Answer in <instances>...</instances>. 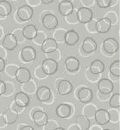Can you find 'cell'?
Segmentation results:
<instances>
[{
	"instance_id": "681fc988",
	"label": "cell",
	"mask_w": 120,
	"mask_h": 130,
	"mask_svg": "<svg viewBox=\"0 0 120 130\" xmlns=\"http://www.w3.org/2000/svg\"><path fill=\"white\" fill-rule=\"evenodd\" d=\"M22 108H22V107H19L18 105H16V103H13V106H12V108L11 109L13 110V111H15V112L16 113H17V112H21V109H22Z\"/></svg>"
},
{
	"instance_id": "30bf717a",
	"label": "cell",
	"mask_w": 120,
	"mask_h": 130,
	"mask_svg": "<svg viewBox=\"0 0 120 130\" xmlns=\"http://www.w3.org/2000/svg\"><path fill=\"white\" fill-rule=\"evenodd\" d=\"M33 121L38 127H44L48 121V115L43 110H36L33 114Z\"/></svg>"
},
{
	"instance_id": "db71d44e",
	"label": "cell",
	"mask_w": 120,
	"mask_h": 130,
	"mask_svg": "<svg viewBox=\"0 0 120 130\" xmlns=\"http://www.w3.org/2000/svg\"><path fill=\"white\" fill-rule=\"evenodd\" d=\"M41 2L44 5H48V4H51L54 2V0H41Z\"/></svg>"
},
{
	"instance_id": "603a6c76",
	"label": "cell",
	"mask_w": 120,
	"mask_h": 130,
	"mask_svg": "<svg viewBox=\"0 0 120 130\" xmlns=\"http://www.w3.org/2000/svg\"><path fill=\"white\" fill-rule=\"evenodd\" d=\"M75 125L79 130H87L90 127V120L86 115H79L75 117Z\"/></svg>"
},
{
	"instance_id": "4dcf8cb0",
	"label": "cell",
	"mask_w": 120,
	"mask_h": 130,
	"mask_svg": "<svg viewBox=\"0 0 120 130\" xmlns=\"http://www.w3.org/2000/svg\"><path fill=\"white\" fill-rule=\"evenodd\" d=\"M109 104L112 108H119L120 107V95L118 93H116L111 96L109 100Z\"/></svg>"
},
{
	"instance_id": "f546056e",
	"label": "cell",
	"mask_w": 120,
	"mask_h": 130,
	"mask_svg": "<svg viewBox=\"0 0 120 130\" xmlns=\"http://www.w3.org/2000/svg\"><path fill=\"white\" fill-rule=\"evenodd\" d=\"M67 31L63 29H57L54 31L53 33V39H54L56 42H64L65 34Z\"/></svg>"
},
{
	"instance_id": "d6a6232c",
	"label": "cell",
	"mask_w": 120,
	"mask_h": 130,
	"mask_svg": "<svg viewBox=\"0 0 120 130\" xmlns=\"http://www.w3.org/2000/svg\"><path fill=\"white\" fill-rule=\"evenodd\" d=\"M46 38H47V37H46L45 33L43 32V31H37V34L35 37V38L33 39V41H34V43H35V44L42 45Z\"/></svg>"
},
{
	"instance_id": "52a82bcc",
	"label": "cell",
	"mask_w": 120,
	"mask_h": 130,
	"mask_svg": "<svg viewBox=\"0 0 120 130\" xmlns=\"http://www.w3.org/2000/svg\"><path fill=\"white\" fill-rule=\"evenodd\" d=\"M111 27V21L106 18H103L96 21V32L100 33V34H105L110 30Z\"/></svg>"
},
{
	"instance_id": "f6af8a7d",
	"label": "cell",
	"mask_w": 120,
	"mask_h": 130,
	"mask_svg": "<svg viewBox=\"0 0 120 130\" xmlns=\"http://www.w3.org/2000/svg\"><path fill=\"white\" fill-rule=\"evenodd\" d=\"M28 5H29L30 7H34V6L38 5L41 3V0H26Z\"/></svg>"
},
{
	"instance_id": "cb8c5ba5",
	"label": "cell",
	"mask_w": 120,
	"mask_h": 130,
	"mask_svg": "<svg viewBox=\"0 0 120 130\" xmlns=\"http://www.w3.org/2000/svg\"><path fill=\"white\" fill-rule=\"evenodd\" d=\"M105 70V64L101 60L96 59L93 62H92L91 65H90V70L89 71L92 74L98 75L100 73L104 72Z\"/></svg>"
},
{
	"instance_id": "74e56055",
	"label": "cell",
	"mask_w": 120,
	"mask_h": 130,
	"mask_svg": "<svg viewBox=\"0 0 120 130\" xmlns=\"http://www.w3.org/2000/svg\"><path fill=\"white\" fill-rule=\"evenodd\" d=\"M105 18H108V19L111 21V25L117 24V14L116 13L115 11H109L108 13H107V16L105 17Z\"/></svg>"
},
{
	"instance_id": "680465c9",
	"label": "cell",
	"mask_w": 120,
	"mask_h": 130,
	"mask_svg": "<svg viewBox=\"0 0 120 130\" xmlns=\"http://www.w3.org/2000/svg\"><path fill=\"white\" fill-rule=\"evenodd\" d=\"M60 1L61 2H62V1H71V2H72V0H60Z\"/></svg>"
},
{
	"instance_id": "836d02e7",
	"label": "cell",
	"mask_w": 120,
	"mask_h": 130,
	"mask_svg": "<svg viewBox=\"0 0 120 130\" xmlns=\"http://www.w3.org/2000/svg\"><path fill=\"white\" fill-rule=\"evenodd\" d=\"M96 111L97 109L95 106H92V105H87L84 108V114H85V115L87 118H91V117L94 116Z\"/></svg>"
},
{
	"instance_id": "e575fe53",
	"label": "cell",
	"mask_w": 120,
	"mask_h": 130,
	"mask_svg": "<svg viewBox=\"0 0 120 130\" xmlns=\"http://www.w3.org/2000/svg\"><path fill=\"white\" fill-rule=\"evenodd\" d=\"M17 69H18V67L16 66V64H8L7 66H5V70L6 74L9 75L10 77H14Z\"/></svg>"
},
{
	"instance_id": "ac0fdd59",
	"label": "cell",
	"mask_w": 120,
	"mask_h": 130,
	"mask_svg": "<svg viewBox=\"0 0 120 130\" xmlns=\"http://www.w3.org/2000/svg\"><path fill=\"white\" fill-rule=\"evenodd\" d=\"M58 49V43L53 38H46L42 44V50L48 54Z\"/></svg>"
},
{
	"instance_id": "6f0895ef",
	"label": "cell",
	"mask_w": 120,
	"mask_h": 130,
	"mask_svg": "<svg viewBox=\"0 0 120 130\" xmlns=\"http://www.w3.org/2000/svg\"><path fill=\"white\" fill-rule=\"evenodd\" d=\"M54 130H65L64 128H62V127H57L56 128H54Z\"/></svg>"
},
{
	"instance_id": "4316f807",
	"label": "cell",
	"mask_w": 120,
	"mask_h": 130,
	"mask_svg": "<svg viewBox=\"0 0 120 130\" xmlns=\"http://www.w3.org/2000/svg\"><path fill=\"white\" fill-rule=\"evenodd\" d=\"M12 7L9 1L7 0H1L0 1V16L6 17L11 13Z\"/></svg>"
},
{
	"instance_id": "8992f818",
	"label": "cell",
	"mask_w": 120,
	"mask_h": 130,
	"mask_svg": "<svg viewBox=\"0 0 120 130\" xmlns=\"http://www.w3.org/2000/svg\"><path fill=\"white\" fill-rule=\"evenodd\" d=\"M21 57L26 62H32L36 57V51L32 46H25L21 50Z\"/></svg>"
},
{
	"instance_id": "44dd1931",
	"label": "cell",
	"mask_w": 120,
	"mask_h": 130,
	"mask_svg": "<svg viewBox=\"0 0 120 130\" xmlns=\"http://www.w3.org/2000/svg\"><path fill=\"white\" fill-rule=\"evenodd\" d=\"M58 10L62 16H67L73 11V5L71 1H62L58 5Z\"/></svg>"
},
{
	"instance_id": "7402d4cb",
	"label": "cell",
	"mask_w": 120,
	"mask_h": 130,
	"mask_svg": "<svg viewBox=\"0 0 120 130\" xmlns=\"http://www.w3.org/2000/svg\"><path fill=\"white\" fill-rule=\"evenodd\" d=\"M65 66L67 71L69 72H74L77 71L79 68V61L74 56H69L65 61Z\"/></svg>"
},
{
	"instance_id": "bcb514c9",
	"label": "cell",
	"mask_w": 120,
	"mask_h": 130,
	"mask_svg": "<svg viewBox=\"0 0 120 130\" xmlns=\"http://www.w3.org/2000/svg\"><path fill=\"white\" fill-rule=\"evenodd\" d=\"M5 89H6V83L4 81L0 80V95H4L5 93Z\"/></svg>"
},
{
	"instance_id": "83f0119b",
	"label": "cell",
	"mask_w": 120,
	"mask_h": 130,
	"mask_svg": "<svg viewBox=\"0 0 120 130\" xmlns=\"http://www.w3.org/2000/svg\"><path fill=\"white\" fill-rule=\"evenodd\" d=\"M23 86H22V89H23V92L26 94H33L34 92L36 91L35 89V83H34L33 81H31V79L28 82L24 83H22Z\"/></svg>"
},
{
	"instance_id": "6da1fadb",
	"label": "cell",
	"mask_w": 120,
	"mask_h": 130,
	"mask_svg": "<svg viewBox=\"0 0 120 130\" xmlns=\"http://www.w3.org/2000/svg\"><path fill=\"white\" fill-rule=\"evenodd\" d=\"M78 22L81 24H87L93 18V12L88 7H81L76 11Z\"/></svg>"
},
{
	"instance_id": "d590c367",
	"label": "cell",
	"mask_w": 120,
	"mask_h": 130,
	"mask_svg": "<svg viewBox=\"0 0 120 130\" xmlns=\"http://www.w3.org/2000/svg\"><path fill=\"white\" fill-rule=\"evenodd\" d=\"M65 20L67 21V23H68V24H76V23H78L76 12L73 11L72 13L68 14L67 16H65Z\"/></svg>"
},
{
	"instance_id": "94428289",
	"label": "cell",
	"mask_w": 120,
	"mask_h": 130,
	"mask_svg": "<svg viewBox=\"0 0 120 130\" xmlns=\"http://www.w3.org/2000/svg\"><path fill=\"white\" fill-rule=\"evenodd\" d=\"M0 30H1V26H0Z\"/></svg>"
},
{
	"instance_id": "7bdbcfd3",
	"label": "cell",
	"mask_w": 120,
	"mask_h": 130,
	"mask_svg": "<svg viewBox=\"0 0 120 130\" xmlns=\"http://www.w3.org/2000/svg\"><path fill=\"white\" fill-rule=\"evenodd\" d=\"M87 30L90 31V32H96V28H95V25H96V21H92V19L90 21V22L87 23Z\"/></svg>"
},
{
	"instance_id": "3957f363",
	"label": "cell",
	"mask_w": 120,
	"mask_h": 130,
	"mask_svg": "<svg viewBox=\"0 0 120 130\" xmlns=\"http://www.w3.org/2000/svg\"><path fill=\"white\" fill-rule=\"evenodd\" d=\"M16 15H17V18H19L21 21H23V22H26V21L30 20L33 17L32 7H30V6L28 5H22L21 7H19V9L17 10Z\"/></svg>"
},
{
	"instance_id": "60d3db41",
	"label": "cell",
	"mask_w": 120,
	"mask_h": 130,
	"mask_svg": "<svg viewBox=\"0 0 120 130\" xmlns=\"http://www.w3.org/2000/svg\"><path fill=\"white\" fill-rule=\"evenodd\" d=\"M57 122L54 121H48V122L46 123V125L44 126L45 127V130H54V128L58 127L57 126Z\"/></svg>"
},
{
	"instance_id": "277c9868",
	"label": "cell",
	"mask_w": 120,
	"mask_h": 130,
	"mask_svg": "<svg viewBox=\"0 0 120 130\" xmlns=\"http://www.w3.org/2000/svg\"><path fill=\"white\" fill-rule=\"evenodd\" d=\"M58 18L52 13H47L43 18V25L47 30H54L58 25Z\"/></svg>"
},
{
	"instance_id": "b9f144b4",
	"label": "cell",
	"mask_w": 120,
	"mask_h": 130,
	"mask_svg": "<svg viewBox=\"0 0 120 130\" xmlns=\"http://www.w3.org/2000/svg\"><path fill=\"white\" fill-rule=\"evenodd\" d=\"M35 76H37L38 78L40 79H43V78H46L48 76V75L45 74V72L43 70L42 67H38L37 69H35Z\"/></svg>"
},
{
	"instance_id": "5b68a950",
	"label": "cell",
	"mask_w": 120,
	"mask_h": 130,
	"mask_svg": "<svg viewBox=\"0 0 120 130\" xmlns=\"http://www.w3.org/2000/svg\"><path fill=\"white\" fill-rule=\"evenodd\" d=\"M114 89L113 83L107 78H103L98 81V89L102 95H109L112 92Z\"/></svg>"
},
{
	"instance_id": "8d00e7d4",
	"label": "cell",
	"mask_w": 120,
	"mask_h": 130,
	"mask_svg": "<svg viewBox=\"0 0 120 130\" xmlns=\"http://www.w3.org/2000/svg\"><path fill=\"white\" fill-rule=\"evenodd\" d=\"M110 121L113 123H117L119 121V113L117 110H111L109 112Z\"/></svg>"
},
{
	"instance_id": "ee69618b",
	"label": "cell",
	"mask_w": 120,
	"mask_h": 130,
	"mask_svg": "<svg viewBox=\"0 0 120 130\" xmlns=\"http://www.w3.org/2000/svg\"><path fill=\"white\" fill-rule=\"evenodd\" d=\"M6 83V89L5 94L7 95H10L14 92V87L10 83Z\"/></svg>"
},
{
	"instance_id": "7a4b0ae2",
	"label": "cell",
	"mask_w": 120,
	"mask_h": 130,
	"mask_svg": "<svg viewBox=\"0 0 120 130\" xmlns=\"http://www.w3.org/2000/svg\"><path fill=\"white\" fill-rule=\"evenodd\" d=\"M41 67L46 75H51L57 72L59 66L57 61L50 59V58H47V59H44L43 61V63H42Z\"/></svg>"
},
{
	"instance_id": "91938a15",
	"label": "cell",
	"mask_w": 120,
	"mask_h": 130,
	"mask_svg": "<svg viewBox=\"0 0 120 130\" xmlns=\"http://www.w3.org/2000/svg\"><path fill=\"white\" fill-rule=\"evenodd\" d=\"M104 130H110V129H104Z\"/></svg>"
},
{
	"instance_id": "484cf974",
	"label": "cell",
	"mask_w": 120,
	"mask_h": 130,
	"mask_svg": "<svg viewBox=\"0 0 120 130\" xmlns=\"http://www.w3.org/2000/svg\"><path fill=\"white\" fill-rule=\"evenodd\" d=\"M3 117L6 124H13L17 120L18 115L12 109H8L3 114Z\"/></svg>"
},
{
	"instance_id": "f35d334b",
	"label": "cell",
	"mask_w": 120,
	"mask_h": 130,
	"mask_svg": "<svg viewBox=\"0 0 120 130\" xmlns=\"http://www.w3.org/2000/svg\"><path fill=\"white\" fill-rule=\"evenodd\" d=\"M97 5L101 9H106L110 7L111 4V0H96Z\"/></svg>"
},
{
	"instance_id": "e0dca14e",
	"label": "cell",
	"mask_w": 120,
	"mask_h": 130,
	"mask_svg": "<svg viewBox=\"0 0 120 130\" xmlns=\"http://www.w3.org/2000/svg\"><path fill=\"white\" fill-rule=\"evenodd\" d=\"M56 115H57L58 117L60 118H67L71 115V113H72V108H71L70 105L66 103H61L59 104L56 108Z\"/></svg>"
},
{
	"instance_id": "f5cc1de1",
	"label": "cell",
	"mask_w": 120,
	"mask_h": 130,
	"mask_svg": "<svg viewBox=\"0 0 120 130\" xmlns=\"http://www.w3.org/2000/svg\"><path fill=\"white\" fill-rule=\"evenodd\" d=\"M6 124L5 120H4V117H3V115H0V127H4Z\"/></svg>"
},
{
	"instance_id": "5bb4252c",
	"label": "cell",
	"mask_w": 120,
	"mask_h": 130,
	"mask_svg": "<svg viewBox=\"0 0 120 130\" xmlns=\"http://www.w3.org/2000/svg\"><path fill=\"white\" fill-rule=\"evenodd\" d=\"M35 94H36V97L40 102H47L51 98L52 95V92L51 89L48 87H46V86H43V87H40L39 89H36L35 91Z\"/></svg>"
},
{
	"instance_id": "c3c4849f",
	"label": "cell",
	"mask_w": 120,
	"mask_h": 130,
	"mask_svg": "<svg viewBox=\"0 0 120 130\" xmlns=\"http://www.w3.org/2000/svg\"><path fill=\"white\" fill-rule=\"evenodd\" d=\"M6 56V53H5V49L3 47V45H0V58H4Z\"/></svg>"
},
{
	"instance_id": "9f6ffc18",
	"label": "cell",
	"mask_w": 120,
	"mask_h": 130,
	"mask_svg": "<svg viewBox=\"0 0 120 130\" xmlns=\"http://www.w3.org/2000/svg\"><path fill=\"white\" fill-rule=\"evenodd\" d=\"M90 130H101L98 127H92V128H90Z\"/></svg>"
},
{
	"instance_id": "ffe728a7",
	"label": "cell",
	"mask_w": 120,
	"mask_h": 130,
	"mask_svg": "<svg viewBox=\"0 0 120 130\" xmlns=\"http://www.w3.org/2000/svg\"><path fill=\"white\" fill-rule=\"evenodd\" d=\"M79 34L75 30H71L66 32L64 37V42L66 44L69 46H73L76 44L78 42H79Z\"/></svg>"
},
{
	"instance_id": "d6986e66",
	"label": "cell",
	"mask_w": 120,
	"mask_h": 130,
	"mask_svg": "<svg viewBox=\"0 0 120 130\" xmlns=\"http://www.w3.org/2000/svg\"><path fill=\"white\" fill-rule=\"evenodd\" d=\"M29 96L28 95V94L24 93V92H19V93L16 94L14 97V102L18 105L19 107L22 108H25L29 105Z\"/></svg>"
},
{
	"instance_id": "6125c7cd",
	"label": "cell",
	"mask_w": 120,
	"mask_h": 130,
	"mask_svg": "<svg viewBox=\"0 0 120 130\" xmlns=\"http://www.w3.org/2000/svg\"><path fill=\"white\" fill-rule=\"evenodd\" d=\"M13 1H15V0H13Z\"/></svg>"
},
{
	"instance_id": "816d5d0a",
	"label": "cell",
	"mask_w": 120,
	"mask_h": 130,
	"mask_svg": "<svg viewBox=\"0 0 120 130\" xmlns=\"http://www.w3.org/2000/svg\"><path fill=\"white\" fill-rule=\"evenodd\" d=\"M20 130H35L31 126H29V125H25V126H23L22 127H21Z\"/></svg>"
},
{
	"instance_id": "f907efd6",
	"label": "cell",
	"mask_w": 120,
	"mask_h": 130,
	"mask_svg": "<svg viewBox=\"0 0 120 130\" xmlns=\"http://www.w3.org/2000/svg\"><path fill=\"white\" fill-rule=\"evenodd\" d=\"M5 62L4 58H0V72H2L3 70H5Z\"/></svg>"
},
{
	"instance_id": "9c48e42d",
	"label": "cell",
	"mask_w": 120,
	"mask_h": 130,
	"mask_svg": "<svg viewBox=\"0 0 120 130\" xmlns=\"http://www.w3.org/2000/svg\"><path fill=\"white\" fill-rule=\"evenodd\" d=\"M17 41L15 38L12 33H8L5 36L3 39V47L8 51H11L15 50L17 46Z\"/></svg>"
},
{
	"instance_id": "8fae6325",
	"label": "cell",
	"mask_w": 120,
	"mask_h": 130,
	"mask_svg": "<svg viewBox=\"0 0 120 130\" xmlns=\"http://www.w3.org/2000/svg\"><path fill=\"white\" fill-rule=\"evenodd\" d=\"M94 118H95L96 122L98 125H106L110 121V116H109V112L106 109H97L94 115Z\"/></svg>"
},
{
	"instance_id": "7dc6e473",
	"label": "cell",
	"mask_w": 120,
	"mask_h": 130,
	"mask_svg": "<svg viewBox=\"0 0 120 130\" xmlns=\"http://www.w3.org/2000/svg\"><path fill=\"white\" fill-rule=\"evenodd\" d=\"M81 2L83 5H85V7L91 6L93 5V0H81Z\"/></svg>"
},
{
	"instance_id": "7c38bea8",
	"label": "cell",
	"mask_w": 120,
	"mask_h": 130,
	"mask_svg": "<svg viewBox=\"0 0 120 130\" xmlns=\"http://www.w3.org/2000/svg\"><path fill=\"white\" fill-rule=\"evenodd\" d=\"M104 50H106V52H107L108 54H114L118 50L119 45L117 41L115 38L112 37H109L106 38L104 41Z\"/></svg>"
},
{
	"instance_id": "4fadbf2b",
	"label": "cell",
	"mask_w": 120,
	"mask_h": 130,
	"mask_svg": "<svg viewBox=\"0 0 120 130\" xmlns=\"http://www.w3.org/2000/svg\"><path fill=\"white\" fill-rule=\"evenodd\" d=\"M78 98L81 101L82 103H88L92 100L93 98V94L92 91L89 88H81V89H79L77 93Z\"/></svg>"
},
{
	"instance_id": "f1b7e54d",
	"label": "cell",
	"mask_w": 120,
	"mask_h": 130,
	"mask_svg": "<svg viewBox=\"0 0 120 130\" xmlns=\"http://www.w3.org/2000/svg\"><path fill=\"white\" fill-rule=\"evenodd\" d=\"M111 74L115 77L120 76V62L119 61H115L111 63L110 67Z\"/></svg>"
},
{
	"instance_id": "ba28073f",
	"label": "cell",
	"mask_w": 120,
	"mask_h": 130,
	"mask_svg": "<svg viewBox=\"0 0 120 130\" xmlns=\"http://www.w3.org/2000/svg\"><path fill=\"white\" fill-rule=\"evenodd\" d=\"M15 77H16V81L18 83H24L31 79V73L29 69L24 68V67H21V68L17 69L16 75H15Z\"/></svg>"
},
{
	"instance_id": "ab89813d",
	"label": "cell",
	"mask_w": 120,
	"mask_h": 130,
	"mask_svg": "<svg viewBox=\"0 0 120 130\" xmlns=\"http://www.w3.org/2000/svg\"><path fill=\"white\" fill-rule=\"evenodd\" d=\"M48 58L53 59L54 61H58L61 58V53L59 52L58 49L54 50V51H52V52H50V53H48Z\"/></svg>"
},
{
	"instance_id": "9a60e30c",
	"label": "cell",
	"mask_w": 120,
	"mask_h": 130,
	"mask_svg": "<svg viewBox=\"0 0 120 130\" xmlns=\"http://www.w3.org/2000/svg\"><path fill=\"white\" fill-rule=\"evenodd\" d=\"M56 89L60 95H67L73 91V85L68 80H61Z\"/></svg>"
},
{
	"instance_id": "d4e9b609",
	"label": "cell",
	"mask_w": 120,
	"mask_h": 130,
	"mask_svg": "<svg viewBox=\"0 0 120 130\" xmlns=\"http://www.w3.org/2000/svg\"><path fill=\"white\" fill-rule=\"evenodd\" d=\"M37 28L33 24H29L26 25L24 29H23V32H24V37L27 40H33L35 38V37L37 34Z\"/></svg>"
},
{
	"instance_id": "2e32d148",
	"label": "cell",
	"mask_w": 120,
	"mask_h": 130,
	"mask_svg": "<svg viewBox=\"0 0 120 130\" xmlns=\"http://www.w3.org/2000/svg\"><path fill=\"white\" fill-rule=\"evenodd\" d=\"M97 43L92 37H87V38L84 39L83 44H82V50L85 53L90 54L94 52L97 50Z\"/></svg>"
},
{
	"instance_id": "1f68e13d",
	"label": "cell",
	"mask_w": 120,
	"mask_h": 130,
	"mask_svg": "<svg viewBox=\"0 0 120 130\" xmlns=\"http://www.w3.org/2000/svg\"><path fill=\"white\" fill-rule=\"evenodd\" d=\"M12 34L15 37V38L16 39L17 43H24L25 42V37L24 36V32H23V30L21 29H16V30H13Z\"/></svg>"
},
{
	"instance_id": "11a10c76",
	"label": "cell",
	"mask_w": 120,
	"mask_h": 130,
	"mask_svg": "<svg viewBox=\"0 0 120 130\" xmlns=\"http://www.w3.org/2000/svg\"><path fill=\"white\" fill-rule=\"evenodd\" d=\"M68 130H79V127H78L77 126L74 124V125L71 126V127H69V129H68Z\"/></svg>"
}]
</instances>
